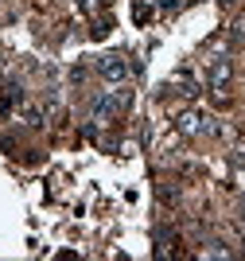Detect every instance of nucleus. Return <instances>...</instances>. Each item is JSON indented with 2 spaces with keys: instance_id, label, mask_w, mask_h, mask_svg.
<instances>
[{
  "instance_id": "obj_1",
  "label": "nucleus",
  "mask_w": 245,
  "mask_h": 261,
  "mask_svg": "<svg viewBox=\"0 0 245 261\" xmlns=\"http://www.w3.org/2000/svg\"><path fill=\"white\" fill-rule=\"evenodd\" d=\"M128 101H132V94H128V90H113V94H101V98L94 101V117H117L121 109H128Z\"/></svg>"
},
{
  "instance_id": "obj_2",
  "label": "nucleus",
  "mask_w": 245,
  "mask_h": 261,
  "mask_svg": "<svg viewBox=\"0 0 245 261\" xmlns=\"http://www.w3.org/2000/svg\"><path fill=\"white\" fill-rule=\"evenodd\" d=\"M97 74L105 78V82H125L128 78V63L121 59V55H101V59H97Z\"/></svg>"
},
{
  "instance_id": "obj_3",
  "label": "nucleus",
  "mask_w": 245,
  "mask_h": 261,
  "mask_svg": "<svg viewBox=\"0 0 245 261\" xmlns=\"http://www.w3.org/2000/svg\"><path fill=\"white\" fill-rule=\"evenodd\" d=\"M226 82H230V63H226V59H214V66H210V86L222 90Z\"/></svg>"
},
{
  "instance_id": "obj_4",
  "label": "nucleus",
  "mask_w": 245,
  "mask_h": 261,
  "mask_svg": "<svg viewBox=\"0 0 245 261\" xmlns=\"http://www.w3.org/2000/svg\"><path fill=\"white\" fill-rule=\"evenodd\" d=\"M237 218L245 222V195H241V203H237Z\"/></svg>"
}]
</instances>
